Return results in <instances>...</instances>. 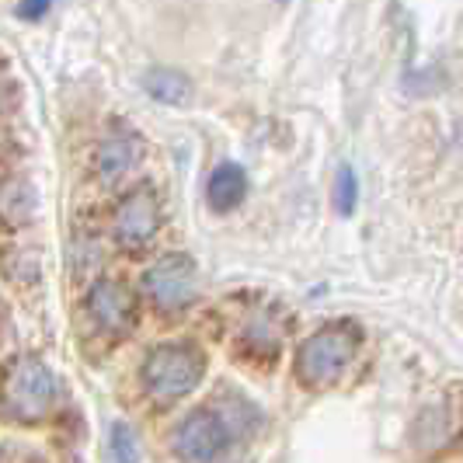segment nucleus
<instances>
[{
	"label": "nucleus",
	"instance_id": "obj_3",
	"mask_svg": "<svg viewBox=\"0 0 463 463\" xmlns=\"http://www.w3.org/2000/svg\"><path fill=\"white\" fill-rule=\"evenodd\" d=\"M56 404V376L43 359L18 355L0 380V408L14 421H43Z\"/></svg>",
	"mask_w": 463,
	"mask_h": 463
},
{
	"label": "nucleus",
	"instance_id": "obj_6",
	"mask_svg": "<svg viewBox=\"0 0 463 463\" xmlns=\"http://www.w3.org/2000/svg\"><path fill=\"white\" fill-rule=\"evenodd\" d=\"M84 307H88V317L101 331L118 335V331H129V327L137 325V300L126 289V282H118V279H98L88 289V303Z\"/></svg>",
	"mask_w": 463,
	"mask_h": 463
},
{
	"label": "nucleus",
	"instance_id": "obj_1",
	"mask_svg": "<svg viewBox=\"0 0 463 463\" xmlns=\"http://www.w3.org/2000/svg\"><path fill=\"white\" fill-rule=\"evenodd\" d=\"M359 327L352 321H335L327 327H317L310 338H303L297 348V380L303 387H327L348 370L355 348H359Z\"/></svg>",
	"mask_w": 463,
	"mask_h": 463
},
{
	"label": "nucleus",
	"instance_id": "obj_9",
	"mask_svg": "<svg viewBox=\"0 0 463 463\" xmlns=\"http://www.w3.org/2000/svg\"><path fill=\"white\" fill-rule=\"evenodd\" d=\"M244 195H248V175H244V167H237V164H220V167L209 175L206 199L216 213L237 209L244 203Z\"/></svg>",
	"mask_w": 463,
	"mask_h": 463
},
{
	"label": "nucleus",
	"instance_id": "obj_14",
	"mask_svg": "<svg viewBox=\"0 0 463 463\" xmlns=\"http://www.w3.org/2000/svg\"><path fill=\"white\" fill-rule=\"evenodd\" d=\"M46 11H49V0H22L18 4V14H22L24 22H39Z\"/></svg>",
	"mask_w": 463,
	"mask_h": 463
},
{
	"label": "nucleus",
	"instance_id": "obj_2",
	"mask_svg": "<svg viewBox=\"0 0 463 463\" xmlns=\"http://www.w3.org/2000/svg\"><path fill=\"white\" fill-rule=\"evenodd\" d=\"M206 373V355L192 342H164L146 352L143 366H139V380L146 387V394L157 401H178V397L192 394L199 387Z\"/></svg>",
	"mask_w": 463,
	"mask_h": 463
},
{
	"label": "nucleus",
	"instance_id": "obj_10",
	"mask_svg": "<svg viewBox=\"0 0 463 463\" xmlns=\"http://www.w3.org/2000/svg\"><path fill=\"white\" fill-rule=\"evenodd\" d=\"M139 157V139L137 137H112L109 143H101L98 150V171L105 178H116L122 171H129Z\"/></svg>",
	"mask_w": 463,
	"mask_h": 463
},
{
	"label": "nucleus",
	"instance_id": "obj_13",
	"mask_svg": "<svg viewBox=\"0 0 463 463\" xmlns=\"http://www.w3.org/2000/svg\"><path fill=\"white\" fill-rule=\"evenodd\" d=\"M359 203V182H355V171L352 167H338V175H335V209L342 213V216H352V209Z\"/></svg>",
	"mask_w": 463,
	"mask_h": 463
},
{
	"label": "nucleus",
	"instance_id": "obj_11",
	"mask_svg": "<svg viewBox=\"0 0 463 463\" xmlns=\"http://www.w3.org/2000/svg\"><path fill=\"white\" fill-rule=\"evenodd\" d=\"M143 88H146L150 98H157V101L178 105V101H185L188 80L182 77V73H175V70H150L146 80H143Z\"/></svg>",
	"mask_w": 463,
	"mask_h": 463
},
{
	"label": "nucleus",
	"instance_id": "obj_8",
	"mask_svg": "<svg viewBox=\"0 0 463 463\" xmlns=\"http://www.w3.org/2000/svg\"><path fill=\"white\" fill-rule=\"evenodd\" d=\"M35 206H39L35 188L24 178H4L0 182V227H11V231L28 227L32 216H35Z\"/></svg>",
	"mask_w": 463,
	"mask_h": 463
},
{
	"label": "nucleus",
	"instance_id": "obj_7",
	"mask_svg": "<svg viewBox=\"0 0 463 463\" xmlns=\"http://www.w3.org/2000/svg\"><path fill=\"white\" fill-rule=\"evenodd\" d=\"M161 227V206L154 188L139 185L133 188L116 209V237L126 248H143Z\"/></svg>",
	"mask_w": 463,
	"mask_h": 463
},
{
	"label": "nucleus",
	"instance_id": "obj_5",
	"mask_svg": "<svg viewBox=\"0 0 463 463\" xmlns=\"http://www.w3.org/2000/svg\"><path fill=\"white\" fill-rule=\"evenodd\" d=\"M195 261L182 251H171V255L157 258L146 276H143V293L154 300V307L161 310H178L192 303L195 297Z\"/></svg>",
	"mask_w": 463,
	"mask_h": 463
},
{
	"label": "nucleus",
	"instance_id": "obj_4",
	"mask_svg": "<svg viewBox=\"0 0 463 463\" xmlns=\"http://www.w3.org/2000/svg\"><path fill=\"white\" fill-rule=\"evenodd\" d=\"M227 446H231V429H227L223 418L216 415V411H209V408L188 411V415L178 421L175 436H171L175 457L185 463L220 460V457L227 453Z\"/></svg>",
	"mask_w": 463,
	"mask_h": 463
},
{
	"label": "nucleus",
	"instance_id": "obj_12",
	"mask_svg": "<svg viewBox=\"0 0 463 463\" xmlns=\"http://www.w3.org/2000/svg\"><path fill=\"white\" fill-rule=\"evenodd\" d=\"M109 449H112V463H139V439L126 421H116V425H112Z\"/></svg>",
	"mask_w": 463,
	"mask_h": 463
},
{
	"label": "nucleus",
	"instance_id": "obj_15",
	"mask_svg": "<svg viewBox=\"0 0 463 463\" xmlns=\"http://www.w3.org/2000/svg\"><path fill=\"white\" fill-rule=\"evenodd\" d=\"M11 94H14V84H11V77L0 70V112L11 105Z\"/></svg>",
	"mask_w": 463,
	"mask_h": 463
}]
</instances>
